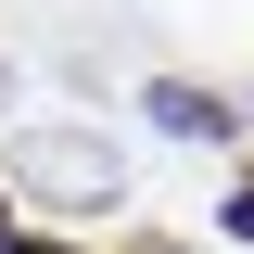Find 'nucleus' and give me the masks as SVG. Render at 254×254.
I'll return each mask as SVG.
<instances>
[{"mask_svg":"<svg viewBox=\"0 0 254 254\" xmlns=\"http://www.w3.org/2000/svg\"><path fill=\"white\" fill-rule=\"evenodd\" d=\"M26 254H51V242H26Z\"/></svg>","mask_w":254,"mask_h":254,"instance_id":"nucleus-1","label":"nucleus"}]
</instances>
